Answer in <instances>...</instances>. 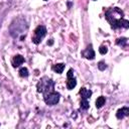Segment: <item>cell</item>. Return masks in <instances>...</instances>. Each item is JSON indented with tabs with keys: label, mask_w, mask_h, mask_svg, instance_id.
Here are the masks:
<instances>
[{
	"label": "cell",
	"mask_w": 129,
	"mask_h": 129,
	"mask_svg": "<svg viewBox=\"0 0 129 129\" xmlns=\"http://www.w3.org/2000/svg\"><path fill=\"white\" fill-rule=\"evenodd\" d=\"M117 14L124 15V12L120 8L114 7V8L108 9L105 13V17L109 21V23L111 24V27L113 29H117V28H120V27L128 28L129 27V21L127 19H124L123 16H121V15L116 16Z\"/></svg>",
	"instance_id": "obj_1"
},
{
	"label": "cell",
	"mask_w": 129,
	"mask_h": 129,
	"mask_svg": "<svg viewBox=\"0 0 129 129\" xmlns=\"http://www.w3.org/2000/svg\"><path fill=\"white\" fill-rule=\"evenodd\" d=\"M53 87H54V83L51 79L47 78V77H43L39 80V82L37 83L36 85V88H37V92L38 93H42L43 95L47 94V93H50L53 90Z\"/></svg>",
	"instance_id": "obj_2"
},
{
	"label": "cell",
	"mask_w": 129,
	"mask_h": 129,
	"mask_svg": "<svg viewBox=\"0 0 129 129\" xmlns=\"http://www.w3.org/2000/svg\"><path fill=\"white\" fill-rule=\"evenodd\" d=\"M46 34V28L44 25H38L34 30V35L32 37V42L34 44H39L41 39Z\"/></svg>",
	"instance_id": "obj_3"
},
{
	"label": "cell",
	"mask_w": 129,
	"mask_h": 129,
	"mask_svg": "<svg viewBox=\"0 0 129 129\" xmlns=\"http://www.w3.org/2000/svg\"><path fill=\"white\" fill-rule=\"evenodd\" d=\"M44 96V102L46 105H49V106H53V105H56L59 101V98H60V95L59 93L55 92V91H52L50 93H47Z\"/></svg>",
	"instance_id": "obj_4"
},
{
	"label": "cell",
	"mask_w": 129,
	"mask_h": 129,
	"mask_svg": "<svg viewBox=\"0 0 129 129\" xmlns=\"http://www.w3.org/2000/svg\"><path fill=\"white\" fill-rule=\"evenodd\" d=\"M83 56H85L88 59H94L95 58V51L92 48V45H89L83 52H82Z\"/></svg>",
	"instance_id": "obj_5"
},
{
	"label": "cell",
	"mask_w": 129,
	"mask_h": 129,
	"mask_svg": "<svg viewBox=\"0 0 129 129\" xmlns=\"http://www.w3.org/2000/svg\"><path fill=\"white\" fill-rule=\"evenodd\" d=\"M24 57L22 56V55H20V54H16V55H14V57L12 58V66L14 67V68H17V67H19L20 64H22L23 62H24Z\"/></svg>",
	"instance_id": "obj_6"
},
{
	"label": "cell",
	"mask_w": 129,
	"mask_h": 129,
	"mask_svg": "<svg viewBox=\"0 0 129 129\" xmlns=\"http://www.w3.org/2000/svg\"><path fill=\"white\" fill-rule=\"evenodd\" d=\"M129 115V108L128 107H123L121 109H119L116 113V117L118 119H123L124 117H127Z\"/></svg>",
	"instance_id": "obj_7"
},
{
	"label": "cell",
	"mask_w": 129,
	"mask_h": 129,
	"mask_svg": "<svg viewBox=\"0 0 129 129\" xmlns=\"http://www.w3.org/2000/svg\"><path fill=\"white\" fill-rule=\"evenodd\" d=\"M80 95H81L82 99H89L92 96V91L91 90H88L86 88H82L80 90Z\"/></svg>",
	"instance_id": "obj_8"
},
{
	"label": "cell",
	"mask_w": 129,
	"mask_h": 129,
	"mask_svg": "<svg viewBox=\"0 0 129 129\" xmlns=\"http://www.w3.org/2000/svg\"><path fill=\"white\" fill-rule=\"evenodd\" d=\"M76 86H77V80L74 77L68 79V81H67V88H68V90H73Z\"/></svg>",
	"instance_id": "obj_9"
},
{
	"label": "cell",
	"mask_w": 129,
	"mask_h": 129,
	"mask_svg": "<svg viewBox=\"0 0 129 129\" xmlns=\"http://www.w3.org/2000/svg\"><path fill=\"white\" fill-rule=\"evenodd\" d=\"M52 70L57 74H61L62 71L64 70V63H56L52 67Z\"/></svg>",
	"instance_id": "obj_10"
},
{
	"label": "cell",
	"mask_w": 129,
	"mask_h": 129,
	"mask_svg": "<svg viewBox=\"0 0 129 129\" xmlns=\"http://www.w3.org/2000/svg\"><path fill=\"white\" fill-rule=\"evenodd\" d=\"M105 102H106V99H105V97H103V96H100L97 100H96V107L98 108V109H100V108H102L104 105H105Z\"/></svg>",
	"instance_id": "obj_11"
},
{
	"label": "cell",
	"mask_w": 129,
	"mask_h": 129,
	"mask_svg": "<svg viewBox=\"0 0 129 129\" xmlns=\"http://www.w3.org/2000/svg\"><path fill=\"white\" fill-rule=\"evenodd\" d=\"M127 41H128V39L126 38V37H121V38H118L117 40H116V43L118 44V45H120V46H126V44H127Z\"/></svg>",
	"instance_id": "obj_12"
},
{
	"label": "cell",
	"mask_w": 129,
	"mask_h": 129,
	"mask_svg": "<svg viewBox=\"0 0 129 129\" xmlns=\"http://www.w3.org/2000/svg\"><path fill=\"white\" fill-rule=\"evenodd\" d=\"M80 106H81V109L87 110V109L89 108V106H90L88 99H82V101H81V103H80Z\"/></svg>",
	"instance_id": "obj_13"
},
{
	"label": "cell",
	"mask_w": 129,
	"mask_h": 129,
	"mask_svg": "<svg viewBox=\"0 0 129 129\" xmlns=\"http://www.w3.org/2000/svg\"><path fill=\"white\" fill-rule=\"evenodd\" d=\"M28 75H29V73H28V70H27L26 68H21V69L19 70V76H20V77L26 78V77H28Z\"/></svg>",
	"instance_id": "obj_14"
},
{
	"label": "cell",
	"mask_w": 129,
	"mask_h": 129,
	"mask_svg": "<svg viewBox=\"0 0 129 129\" xmlns=\"http://www.w3.org/2000/svg\"><path fill=\"white\" fill-rule=\"evenodd\" d=\"M98 69L100 70V71H105L106 69H107V64L105 63V61H99L98 62Z\"/></svg>",
	"instance_id": "obj_15"
},
{
	"label": "cell",
	"mask_w": 129,
	"mask_h": 129,
	"mask_svg": "<svg viewBox=\"0 0 129 129\" xmlns=\"http://www.w3.org/2000/svg\"><path fill=\"white\" fill-rule=\"evenodd\" d=\"M99 52H100L101 54H106V53L108 52V48H107V46H105V45L100 46V48H99Z\"/></svg>",
	"instance_id": "obj_16"
},
{
	"label": "cell",
	"mask_w": 129,
	"mask_h": 129,
	"mask_svg": "<svg viewBox=\"0 0 129 129\" xmlns=\"http://www.w3.org/2000/svg\"><path fill=\"white\" fill-rule=\"evenodd\" d=\"M67 77H68V79H70V78H73L74 77V71L71 69V70H69V72H68V74H67Z\"/></svg>",
	"instance_id": "obj_17"
},
{
	"label": "cell",
	"mask_w": 129,
	"mask_h": 129,
	"mask_svg": "<svg viewBox=\"0 0 129 129\" xmlns=\"http://www.w3.org/2000/svg\"><path fill=\"white\" fill-rule=\"evenodd\" d=\"M47 44L48 45H52L53 44V39H49V41H47Z\"/></svg>",
	"instance_id": "obj_18"
},
{
	"label": "cell",
	"mask_w": 129,
	"mask_h": 129,
	"mask_svg": "<svg viewBox=\"0 0 129 129\" xmlns=\"http://www.w3.org/2000/svg\"><path fill=\"white\" fill-rule=\"evenodd\" d=\"M43 1H47V0H43Z\"/></svg>",
	"instance_id": "obj_19"
},
{
	"label": "cell",
	"mask_w": 129,
	"mask_h": 129,
	"mask_svg": "<svg viewBox=\"0 0 129 129\" xmlns=\"http://www.w3.org/2000/svg\"><path fill=\"white\" fill-rule=\"evenodd\" d=\"M94 1H96V0H94Z\"/></svg>",
	"instance_id": "obj_20"
}]
</instances>
